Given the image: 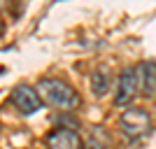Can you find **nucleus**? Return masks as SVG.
I'll return each instance as SVG.
<instances>
[{
	"label": "nucleus",
	"mask_w": 156,
	"mask_h": 149,
	"mask_svg": "<svg viewBox=\"0 0 156 149\" xmlns=\"http://www.w3.org/2000/svg\"><path fill=\"white\" fill-rule=\"evenodd\" d=\"M37 93L42 98V103L54 107V110H65V112H72L77 110L79 103H82V98L75 89H72L68 82L58 77H42L37 82Z\"/></svg>",
	"instance_id": "nucleus-1"
},
{
	"label": "nucleus",
	"mask_w": 156,
	"mask_h": 149,
	"mask_svg": "<svg viewBox=\"0 0 156 149\" xmlns=\"http://www.w3.org/2000/svg\"><path fill=\"white\" fill-rule=\"evenodd\" d=\"M119 128L128 140H137V137H144L151 130V117L142 107H126L124 114L119 117Z\"/></svg>",
	"instance_id": "nucleus-2"
},
{
	"label": "nucleus",
	"mask_w": 156,
	"mask_h": 149,
	"mask_svg": "<svg viewBox=\"0 0 156 149\" xmlns=\"http://www.w3.org/2000/svg\"><path fill=\"white\" fill-rule=\"evenodd\" d=\"M12 103L16 105V110L21 114H35L42 107V98H40L37 89L28 84H19L12 91Z\"/></svg>",
	"instance_id": "nucleus-3"
},
{
	"label": "nucleus",
	"mask_w": 156,
	"mask_h": 149,
	"mask_svg": "<svg viewBox=\"0 0 156 149\" xmlns=\"http://www.w3.org/2000/svg\"><path fill=\"white\" fill-rule=\"evenodd\" d=\"M140 96V89H137V77H135V68H128L119 75L117 82V93H114V103L121 105V107H128L133 103V98Z\"/></svg>",
	"instance_id": "nucleus-4"
},
{
	"label": "nucleus",
	"mask_w": 156,
	"mask_h": 149,
	"mask_svg": "<svg viewBox=\"0 0 156 149\" xmlns=\"http://www.w3.org/2000/svg\"><path fill=\"white\" fill-rule=\"evenodd\" d=\"M47 149H84V142L77 130L56 128L47 135Z\"/></svg>",
	"instance_id": "nucleus-5"
},
{
	"label": "nucleus",
	"mask_w": 156,
	"mask_h": 149,
	"mask_svg": "<svg viewBox=\"0 0 156 149\" xmlns=\"http://www.w3.org/2000/svg\"><path fill=\"white\" fill-rule=\"evenodd\" d=\"M135 77H137V89L140 96H154L156 93V63L142 61L135 65Z\"/></svg>",
	"instance_id": "nucleus-6"
},
{
	"label": "nucleus",
	"mask_w": 156,
	"mask_h": 149,
	"mask_svg": "<svg viewBox=\"0 0 156 149\" xmlns=\"http://www.w3.org/2000/svg\"><path fill=\"white\" fill-rule=\"evenodd\" d=\"M91 89L98 98L105 96L110 91V75H107V68H98L96 72L91 75Z\"/></svg>",
	"instance_id": "nucleus-7"
},
{
	"label": "nucleus",
	"mask_w": 156,
	"mask_h": 149,
	"mask_svg": "<svg viewBox=\"0 0 156 149\" xmlns=\"http://www.w3.org/2000/svg\"><path fill=\"white\" fill-rule=\"evenodd\" d=\"M89 147H91V149H107V147H110V137L105 135L103 128H93V130H91Z\"/></svg>",
	"instance_id": "nucleus-8"
},
{
	"label": "nucleus",
	"mask_w": 156,
	"mask_h": 149,
	"mask_svg": "<svg viewBox=\"0 0 156 149\" xmlns=\"http://www.w3.org/2000/svg\"><path fill=\"white\" fill-rule=\"evenodd\" d=\"M2 33H5V23H2V19H0V37H2Z\"/></svg>",
	"instance_id": "nucleus-9"
}]
</instances>
